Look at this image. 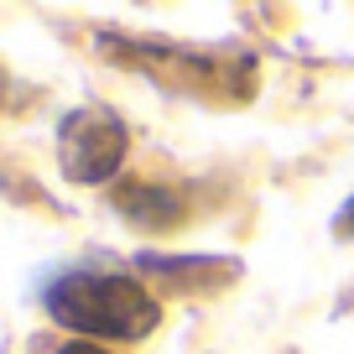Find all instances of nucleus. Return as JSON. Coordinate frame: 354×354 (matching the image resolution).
I'll list each match as a JSON object with an SVG mask.
<instances>
[{"mask_svg":"<svg viewBox=\"0 0 354 354\" xmlns=\"http://www.w3.org/2000/svg\"><path fill=\"white\" fill-rule=\"evenodd\" d=\"M47 313L63 328H84L94 339H146L156 328V302L115 271H73L47 292Z\"/></svg>","mask_w":354,"mask_h":354,"instance_id":"obj_1","label":"nucleus"},{"mask_svg":"<svg viewBox=\"0 0 354 354\" xmlns=\"http://www.w3.org/2000/svg\"><path fill=\"white\" fill-rule=\"evenodd\" d=\"M125 125L115 120L110 110H73L63 120V136H57V151H63V172L73 183H104L115 177V167L125 162Z\"/></svg>","mask_w":354,"mask_h":354,"instance_id":"obj_2","label":"nucleus"},{"mask_svg":"<svg viewBox=\"0 0 354 354\" xmlns=\"http://www.w3.org/2000/svg\"><path fill=\"white\" fill-rule=\"evenodd\" d=\"M63 354H110V349H100V344H84V339H78V344H68Z\"/></svg>","mask_w":354,"mask_h":354,"instance_id":"obj_3","label":"nucleus"},{"mask_svg":"<svg viewBox=\"0 0 354 354\" xmlns=\"http://www.w3.org/2000/svg\"><path fill=\"white\" fill-rule=\"evenodd\" d=\"M344 230L354 234V203H349V209H344Z\"/></svg>","mask_w":354,"mask_h":354,"instance_id":"obj_4","label":"nucleus"}]
</instances>
